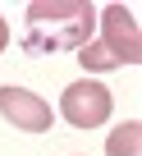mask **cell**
<instances>
[{
  "mask_svg": "<svg viewBox=\"0 0 142 156\" xmlns=\"http://www.w3.org/2000/svg\"><path fill=\"white\" fill-rule=\"evenodd\" d=\"M101 32H106V51L115 55V64H137L142 60V37H137V19L124 5H106L101 9Z\"/></svg>",
  "mask_w": 142,
  "mask_h": 156,
  "instance_id": "obj_3",
  "label": "cell"
},
{
  "mask_svg": "<svg viewBox=\"0 0 142 156\" xmlns=\"http://www.w3.org/2000/svg\"><path fill=\"white\" fill-rule=\"evenodd\" d=\"M78 64L83 69H115V55L101 41H87V46H78Z\"/></svg>",
  "mask_w": 142,
  "mask_h": 156,
  "instance_id": "obj_6",
  "label": "cell"
},
{
  "mask_svg": "<svg viewBox=\"0 0 142 156\" xmlns=\"http://www.w3.org/2000/svg\"><path fill=\"white\" fill-rule=\"evenodd\" d=\"M0 115L23 133H46L50 129V106L32 97L28 87H0Z\"/></svg>",
  "mask_w": 142,
  "mask_h": 156,
  "instance_id": "obj_4",
  "label": "cell"
},
{
  "mask_svg": "<svg viewBox=\"0 0 142 156\" xmlns=\"http://www.w3.org/2000/svg\"><path fill=\"white\" fill-rule=\"evenodd\" d=\"M96 9L87 0H32L28 5V51H69L87 46Z\"/></svg>",
  "mask_w": 142,
  "mask_h": 156,
  "instance_id": "obj_1",
  "label": "cell"
},
{
  "mask_svg": "<svg viewBox=\"0 0 142 156\" xmlns=\"http://www.w3.org/2000/svg\"><path fill=\"white\" fill-rule=\"evenodd\" d=\"M137 119H128V124H119L115 133H110V142H106V151L110 156H137Z\"/></svg>",
  "mask_w": 142,
  "mask_h": 156,
  "instance_id": "obj_5",
  "label": "cell"
},
{
  "mask_svg": "<svg viewBox=\"0 0 142 156\" xmlns=\"http://www.w3.org/2000/svg\"><path fill=\"white\" fill-rule=\"evenodd\" d=\"M110 92L101 83H92V78H78V83H69L64 97H60V115L74 124V129H96L110 119Z\"/></svg>",
  "mask_w": 142,
  "mask_h": 156,
  "instance_id": "obj_2",
  "label": "cell"
},
{
  "mask_svg": "<svg viewBox=\"0 0 142 156\" xmlns=\"http://www.w3.org/2000/svg\"><path fill=\"white\" fill-rule=\"evenodd\" d=\"M5 46H9V23L0 19V51H5Z\"/></svg>",
  "mask_w": 142,
  "mask_h": 156,
  "instance_id": "obj_7",
  "label": "cell"
}]
</instances>
